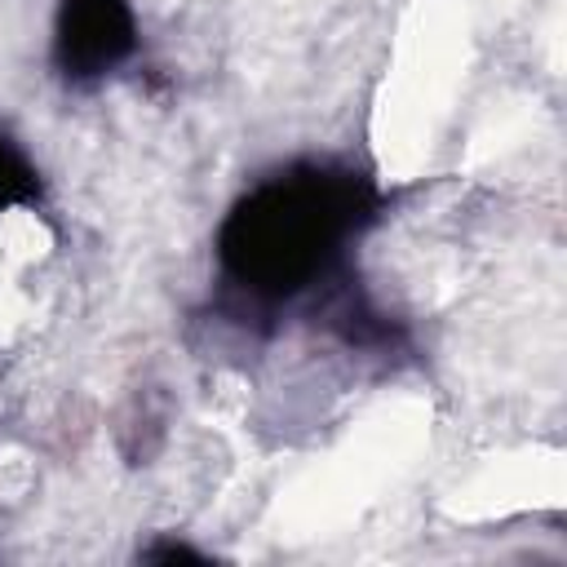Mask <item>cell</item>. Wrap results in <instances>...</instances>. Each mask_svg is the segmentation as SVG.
Wrapping results in <instances>:
<instances>
[{
  "instance_id": "1",
  "label": "cell",
  "mask_w": 567,
  "mask_h": 567,
  "mask_svg": "<svg viewBox=\"0 0 567 567\" xmlns=\"http://www.w3.org/2000/svg\"><path fill=\"white\" fill-rule=\"evenodd\" d=\"M346 186L328 177L310 182H275L248 199L230 217L226 257L235 261L239 279L261 292H292L301 288L323 257L332 252L337 226L346 221Z\"/></svg>"
},
{
  "instance_id": "2",
  "label": "cell",
  "mask_w": 567,
  "mask_h": 567,
  "mask_svg": "<svg viewBox=\"0 0 567 567\" xmlns=\"http://www.w3.org/2000/svg\"><path fill=\"white\" fill-rule=\"evenodd\" d=\"M133 49V13L124 0H66L58 22V58L66 75H102Z\"/></svg>"
}]
</instances>
